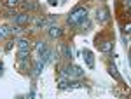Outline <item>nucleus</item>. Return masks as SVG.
Returning a JSON list of instances; mask_svg holds the SVG:
<instances>
[{
  "instance_id": "obj_1",
  "label": "nucleus",
  "mask_w": 131,
  "mask_h": 99,
  "mask_svg": "<svg viewBox=\"0 0 131 99\" xmlns=\"http://www.w3.org/2000/svg\"><path fill=\"white\" fill-rule=\"evenodd\" d=\"M84 19H88V9L86 7H77V9H73L70 16H68V24L70 26H79Z\"/></svg>"
},
{
  "instance_id": "obj_2",
  "label": "nucleus",
  "mask_w": 131,
  "mask_h": 99,
  "mask_svg": "<svg viewBox=\"0 0 131 99\" xmlns=\"http://www.w3.org/2000/svg\"><path fill=\"white\" fill-rule=\"evenodd\" d=\"M96 47L101 52H108L114 47V38L108 35H100V37H96Z\"/></svg>"
},
{
  "instance_id": "obj_3",
  "label": "nucleus",
  "mask_w": 131,
  "mask_h": 99,
  "mask_svg": "<svg viewBox=\"0 0 131 99\" xmlns=\"http://www.w3.org/2000/svg\"><path fill=\"white\" fill-rule=\"evenodd\" d=\"M63 73L67 77H70V78H81L82 75H84V69L81 66H77V64H68V66L63 68Z\"/></svg>"
},
{
  "instance_id": "obj_4",
  "label": "nucleus",
  "mask_w": 131,
  "mask_h": 99,
  "mask_svg": "<svg viewBox=\"0 0 131 99\" xmlns=\"http://www.w3.org/2000/svg\"><path fill=\"white\" fill-rule=\"evenodd\" d=\"M18 59H19V69L26 71L30 68V52H18Z\"/></svg>"
},
{
  "instance_id": "obj_5",
  "label": "nucleus",
  "mask_w": 131,
  "mask_h": 99,
  "mask_svg": "<svg viewBox=\"0 0 131 99\" xmlns=\"http://www.w3.org/2000/svg\"><path fill=\"white\" fill-rule=\"evenodd\" d=\"M96 19L100 21V23H107V21L110 19V10H108V7H100V9L96 10Z\"/></svg>"
},
{
  "instance_id": "obj_6",
  "label": "nucleus",
  "mask_w": 131,
  "mask_h": 99,
  "mask_svg": "<svg viewBox=\"0 0 131 99\" xmlns=\"http://www.w3.org/2000/svg\"><path fill=\"white\" fill-rule=\"evenodd\" d=\"M81 54H82V58H84V61H86V64H88V68H94V56H93V52L84 49Z\"/></svg>"
},
{
  "instance_id": "obj_7",
  "label": "nucleus",
  "mask_w": 131,
  "mask_h": 99,
  "mask_svg": "<svg viewBox=\"0 0 131 99\" xmlns=\"http://www.w3.org/2000/svg\"><path fill=\"white\" fill-rule=\"evenodd\" d=\"M14 21H16V24L18 26H25V24H28L30 23V16L28 14H16V18H14Z\"/></svg>"
},
{
  "instance_id": "obj_8",
  "label": "nucleus",
  "mask_w": 131,
  "mask_h": 99,
  "mask_svg": "<svg viewBox=\"0 0 131 99\" xmlns=\"http://www.w3.org/2000/svg\"><path fill=\"white\" fill-rule=\"evenodd\" d=\"M47 33H49V37H52V38H60L61 35H63V30H61L60 26H54V24H51L49 30H47Z\"/></svg>"
},
{
  "instance_id": "obj_9",
  "label": "nucleus",
  "mask_w": 131,
  "mask_h": 99,
  "mask_svg": "<svg viewBox=\"0 0 131 99\" xmlns=\"http://www.w3.org/2000/svg\"><path fill=\"white\" fill-rule=\"evenodd\" d=\"M18 50L19 52H30V42L25 38H19L18 40Z\"/></svg>"
},
{
  "instance_id": "obj_10",
  "label": "nucleus",
  "mask_w": 131,
  "mask_h": 99,
  "mask_svg": "<svg viewBox=\"0 0 131 99\" xmlns=\"http://www.w3.org/2000/svg\"><path fill=\"white\" fill-rule=\"evenodd\" d=\"M108 73H110V77H114L117 82H122V77L119 75V71H117V68H115V64H114V63L108 64Z\"/></svg>"
},
{
  "instance_id": "obj_11",
  "label": "nucleus",
  "mask_w": 131,
  "mask_h": 99,
  "mask_svg": "<svg viewBox=\"0 0 131 99\" xmlns=\"http://www.w3.org/2000/svg\"><path fill=\"white\" fill-rule=\"evenodd\" d=\"M44 66H46V63H44L42 59H39L37 63H35V66H33V73H31V75H33V77H39L40 71L44 69Z\"/></svg>"
},
{
  "instance_id": "obj_12",
  "label": "nucleus",
  "mask_w": 131,
  "mask_h": 99,
  "mask_svg": "<svg viewBox=\"0 0 131 99\" xmlns=\"http://www.w3.org/2000/svg\"><path fill=\"white\" fill-rule=\"evenodd\" d=\"M10 33H12V28H9V26H0V38L9 37Z\"/></svg>"
},
{
  "instance_id": "obj_13",
  "label": "nucleus",
  "mask_w": 131,
  "mask_h": 99,
  "mask_svg": "<svg viewBox=\"0 0 131 99\" xmlns=\"http://www.w3.org/2000/svg\"><path fill=\"white\" fill-rule=\"evenodd\" d=\"M79 87H84L82 82H73V80H68V89H79Z\"/></svg>"
},
{
  "instance_id": "obj_14",
  "label": "nucleus",
  "mask_w": 131,
  "mask_h": 99,
  "mask_svg": "<svg viewBox=\"0 0 131 99\" xmlns=\"http://www.w3.org/2000/svg\"><path fill=\"white\" fill-rule=\"evenodd\" d=\"M58 89H60V90H65V89H68V80L61 78L60 82H58Z\"/></svg>"
},
{
  "instance_id": "obj_15",
  "label": "nucleus",
  "mask_w": 131,
  "mask_h": 99,
  "mask_svg": "<svg viewBox=\"0 0 131 99\" xmlns=\"http://www.w3.org/2000/svg\"><path fill=\"white\" fill-rule=\"evenodd\" d=\"M23 9L25 10H33V9H37V5H35L33 2H25V4H23Z\"/></svg>"
},
{
  "instance_id": "obj_16",
  "label": "nucleus",
  "mask_w": 131,
  "mask_h": 99,
  "mask_svg": "<svg viewBox=\"0 0 131 99\" xmlns=\"http://www.w3.org/2000/svg\"><path fill=\"white\" fill-rule=\"evenodd\" d=\"M46 49H47L46 42H37V52H39V54H42V52H44Z\"/></svg>"
},
{
  "instance_id": "obj_17",
  "label": "nucleus",
  "mask_w": 131,
  "mask_h": 99,
  "mask_svg": "<svg viewBox=\"0 0 131 99\" xmlns=\"http://www.w3.org/2000/svg\"><path fill=\"white\" fill-rule=\"evenodd\" d=\"M65 56H67L68 59H72V56H73V50H72L70 45H67V47H65Z\"/></svg>"
},
{
  "instance_id": "obj_18",
  "label": "nucleus",
  "mask_w": 131,
  "mask_h": 99,
  "mask_svg": "<svg viewBox=\"0 0 131 99\" xmlns=\"http://www.w3.org/2000/svg\"><path fill=\"white\" fill-rule=\"evenodd\" d=\"M18 2H19V0H5V5H7V7H16Z\"/></svg>"
},
{
  "instance_id": "obj_19",
  "label": "nucleus",
  "mask_w": 131,
  "mask_h": 99,
  "mask_svg": "<svg viewBox=\"0 0 131 99\" xmlns=\"http://www.w3.org/2000/svg\"><path fill=\"white\" fill-rule=\"evenodd\" d=\"M129 28H131L129 23H128V24H126V26L122 28V35H124V37H128V35H129Z\"/></svg>"
},
{
  "instance_id": "obj_20",
  "label": "nucleus",
  "mask_w": 131,
  "mask_h": 99,
  "mask_svg": "<svg viewBox=\"0 0 131 99\" xmlns=\"http://www.w3.org/2000/svg\"><path fill=\"white\" fill-rule=\"evenodd\" d=\"M12 45H14V42L9 40V42H7V45H5V50H10V49H12Z\"/></svg>"
},
{
  "instance_id": "obj_21",
  "label": "nucleus",
  "mask_w": 131,
  "mask_h": 99,
  "mask_svg": "<svg viewBox=\"0 0 131 99\" xmlns=\"http://www.w3.org/2000/svg\"><path fill=\"white\" fill-rule=\"evenodd\" d=\"M47 2H49L51 5H56V4H58V0H47Z\"/></svg>"
},
{
  "instance_id": "obj_22",
  "label": "nucleus",
  "mask_w": 131,
  "mask_h": 99,
  "mask_svg": "<svg viewBox=\"0 0 131 99\" xmlns=\"http://www.w3.org/2000/svg\"><path fill=\"white\" fill-rule=\"evenodd\" d=\"M2 73H4V64L0 63V77H2Z\"/></svg>"
}]
</instances>
